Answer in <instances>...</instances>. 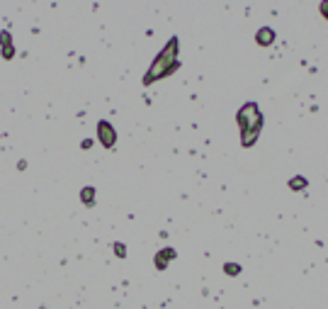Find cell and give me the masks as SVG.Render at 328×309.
<instances>
[{
  "label": "cell",
  "instance_id": "obj_1",
  "mask_svg": "<svg viewBox=\"0 0 328 309\" xmlns=\"http://www.w3.org/2000/svg\"><path fill=\"white\" fill-rule=\"evenodd\" d=\"M178 51H180V42H178V37H173L168 44L163 47V51L156 56V61L151 64V68L146 71L144 85H151V83H156V81H160V78H168V75L175 73L180 68Z\"/></svg>",
  "mask_w": 328,
  "mask_h": 309
},
{
  "label": "cell",
  "instance_id": "obj_2",
  "mask_svg": "<svg viewBox=\"0 0 328 309\" xmlns=\"http://www.w3.org/2000/svg\"><path fill=\"white\" fill-rule=\"evenodd\" d=\"M236 122H238V129H241V144L245 149L253 146L258 141V134L262 129V114H260V107L255 103H245L238 114H236Z\"/></svg>",
  "mask_w": 328,
  "mask_h": 309
},
{
  "label": "cell",
  "instance_id": "obj_3",
  "mask_svg": "<svg viewBox=\"0 0 328 309\" xmlns=\"http://www.w3.org/2000/svg\"><path fill=\"white\" fill-rule=\"evenodd\" d=\"M97 139H100V144H102L105 149H112L114 144H117V131H114V127L107 120L97 122Z\"/></svg>",
  "mask_w": 328,
  "mask_h": 309
},
{
  "label": "cell",
  "instance_id": "obj_4",
  "mask_svg": "<svg viewBox=\"0 0 328 309\" xmlns=\"http://www.w3.org/2000/svg\"><path fill=\"white\" fill-rule=\"evenodd\" d=\"M175 256H178V253H175V248H163V251L156 253L153 263H156V268H158V271H166V268H168V263L173 261Z\"/></svg>",
  "mask_w": 328,
  "mask_h": 309
},
{
  "label": "cell",
  "instance_id": "obj_5",
  "mask_svg": "<svg viewBox=\"0 0 328 309\" xmlns=\"http://www.w3.org/2000/svg\"><path fill=\"white\" fill-rule=\"evenodd\" d=\"M0 51H3V59H8V61L15 56V47H12L10 32H0Z\"/></svg>",
  "mask_w": 328,
  "mask_h": 309
},
{
  "label": "cell",
  "instance_id": "obj_6",
  "mask_svg": "<svg viewBox=\"0 0 328 309\" xmlns=\"http://www.w3.org/2000/svg\"><path fill=\"white\" fill-rule=\"evenodd\" d=\"M255 42H258L260 47H270V44H275V29L260 27L258 32H255Z\"/></svg>",
  "mask_w": 328,
  "mask_h": 309
},
{
  "label": "cell",
  "instance_id": "obj_7",
  "mask_svg": "<svg viewBox=\"0 0 328 309\" xmlns=\"http://www.w3.org/2000/svg\"><path fill=\"white\" fill-rule=\"evenodd\" d=\"M80 200H83V205H88V207H93L95 205V187H83L80 190Z\"/></svg>",
  "mask_w": 328,
  "mask_h": 309
},
{
  "label": "cell",
  "instance_id": "obj_8",
  "mask_svg": "<svg viewBox=\"0 0 328 309\" xmlns=\"http://www.w3.org/2000/svg\"><path fill=\"white\" fill-rule=\"evenodd\" d=\"M306 185H309V183H306V178H304V176H294V178L290 180V187L294 190V192H299V190H306Z\"/></svg>",
  "mask_w": 328,
  "mask_h": 309
},
{
  "label": "cell",
  "instance_id": "obj_9",
  "mask_svg": "<svg viewBox=\"0 0 328 309\" xmlns=\"http://www.w3.org/2000/svg\"><path fill=\"white\" fill-rule=\"evenodd\" d=\"M224 273L234 278V275H238V273H241V265H238V263H226V265H224Z\"/></svg>",
  "mask_w": 328,
  "mask_h": 309
},
{
  "label": "cell",
  "instance_id": "obj_10",
  "mask_svg": "<svg viewBox=\"0 0 328 309\" xmlns=\"http://www.w3.org/2000/svg\"><path fill=\"white\" fill-rule=\"evenodd\" d=\"M114 253H117L119 258H124V256H127V246H124V244H114Z\"/></svg>",
  "mask_w": 328,
  "mask_h": 309
},
{
  "label": "cell",
  "instance_id": "obj_11",
  "mask_svg": "<svg viewBox=\"0 0 328 309\" xmlns=\"http://www.w3.org/2000/svg\"><path fill=\"white\" fill-rule=\"evenodd\" d=\"M319 10H321V15L328 20V0H321V5H319Z\"/></svg>",
  "mask_w": 328,
  "mask_h": 309
}]
</instances>
